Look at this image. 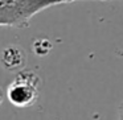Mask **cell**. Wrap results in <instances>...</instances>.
<instances>
[{
    "label": "cell",
    "instance_id": "obj_1",
    "mask_svg": "<svg viewBox=\"0 0 123 120\" xmlns=\"http://www.w3.org/2000/svg\"><path fill=\"white\" fill-rule=\"evenodd\" d=\"M80 0H0V27L28 28L33 16L58 6Z\"/></svg>",
    "mask_w": 123,
    "mask_h": 120
},
{
    "label": "cell",
    "instance_id": "obj_2",
    "mask_svg": "<svg viewBox=\"0 0 123 120\" xmlns=\"http://www.w3.org/2000/svg\"><path fill=\"white\" fill-rule=\"evenodd\" d=\"M41 78L31 69H23L7 87V99L15 107L25 108L37 102L40 96Z\"/></svg>",
    "mask_w": 123,
    "mask_h": 120
},
{
    "label": "cell",
    "instance_id": "obj_3",
    "mask_svg": "<svg viewBox=\"0 0 123 120\" xmlns=\"http://www.w3.org/2000/svg\"><path fill=\"white\" fill-rule=\"evenodd\" d=\"M1 63L7 70H16L17 67L23 66L25 61L24 51L17 46H8L1 53Z\"/></svg>",
    "mask_w": 123,
    "mask_h": 120
},
{
    "label": "cell",
    "instance_id": "obj_4",
    "mask_svg": "<svg viewBox=\"0 0 123 120\" xmlns=\"http://www.w3.org/2000/svg\"><path fill=\"white\" fill-rule=\"evenodd\" d=\"M118 120H123V102L118 107Z\"/></svg>",
    "mask_w": 123,
    "mask_h": 120
},
{
    "label": "cell",
    "instance_id": "obj_5",
    "mask_svg": "<svg viewBox=\"0 0 123 120\" xmlns=\"http://www.w3.org/2000/svg\"><path fill=\"white\" fill-rule=\"evenodd\" d=\"M3 100H4V91L1 90V88H0V106H1Z\"/></svg>",
    "mask_w": 123,
    "mask_h": 120
},
{
    "label": "cell",
    "instance_id": "obj_6",
    "mask_svg": "<svg viewBox=\"0 0 123 120\" xmlns=\"http://www.w3.org/2000/svg\"><path fill=\"white\" fill-rule=\"evenodd\" d=\"M102 1H106V0H102Z\"/></svg>",
    "mask_w": 123,
    "mask_h": 120
}]
</instances>
